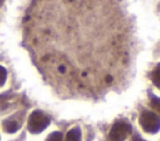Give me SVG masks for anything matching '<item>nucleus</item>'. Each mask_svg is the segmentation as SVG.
Masks as SVG:
<instances>
[{"label": "nucleus", "instance_id": "f257e3e1", "mask_svg": "<svg viewBox=\"0 0 160 141\" xmlns=\"http://www.w3.org/2000/svg\"><path fill=\"white\" fill-rule=\"evenodd\" d=\"M22 46L61 99L99 101L125 90L140 41L125 0H31Z\"/></svg>", "mask_w": 160, "mask_h": 141}, {"label": "nucleus", "instance_id": "f03ea898", "mask_svg": "<svg viewBox=\"0 0 160 141\" xmlns=\"http://www.w3.org/2000/svg\"><path fill=\"white\" fill-rule=\"evenodd\" d=\"M132 130L131 122L125 117H120L111 125L108 134V141H125L132 134Z\"/></svg>", "mask_w": 160, "mask_h": 141}, {"label": "nucleus", "instance_id": "7ed1b4c3", "mask_svg": "<svg viewBox=\"0 0 160 141\" xmlns=\"http://www.w3.org/2000/svg\"><path fill=\"white\" fill-rule=\"evenodd\" d=\"M51 122V117L44 112L42 110H34L30 115H29V119H28V125H26V129L30 134H34V135H39L41 134L45 129L49 127Z\"/></svg>", "mask_w": 160, "mask_h": 141}, {"label": "nucleus", "instance_id": "20e7f679", "mask_svg": "<svg viewBox=\"0 0 160 141\" xmlns=\"http://www.w3.org/2000/svg\"><path fill=\"white\" fill-rule=\"evenodd\" d=\"M139 124L146 134L154 135L160 131V117L151 110H148V109L140 110Z\"/></svg>", "mask_w": 160, "mask_h": 141}, {"label": "nucleus", "instance_id": "39448f33", "mask_svg": "<svg viewBox=\"0 0 160 141\" xmlns=\"http://www.w3.org/2000/svg\"><path fill=\"white\" fill-rule=\"evenodd\" d=\"M25 115H26V109H22L20 111L12 114L8 119L2 120L1 127H2L4 132H6V134H15L16 131H19L21 129L22 124H24Z\"/></svg>", "mask_w": 160, "mask_h": 141}, {"label": "nucleus", "instance_id": "423d86ee", "mask_svg": "<svg viewBox=\"0 0 160 141\" xmlns=\"http://www.w3.org/2000/svg\"><path fill=\"white\" fill-rule=\"evenodd\" d=\"M148 97H149V106L151 111H154L160 117V97L152 94L151 90H148Z\"/></svg>", "mask_w": 160, "mask_h": 141}, {"label": "nucleus", "instance_id": "0eeeda50", "mask_svg": "<svg viewBox=\"0 0 160 141\" xmlns=\"http://www.w3.org/2000/svg\"><path fill=\"white\" fill-rule=\"evenodd\" d=\"M148 77L152 82V85L160 90V62H158L151 69V71L148 74Z\"/></svg>", "mask_w": 160, "mask_h": 141}, {"label": "nucleus", "instance_id": "6e6552de", "mask_svg": "<svg viewBox=\"0 0 160 141\" xmlns=\"http://www.w3.org/2000/svg\"><path fill=\"white\" fill-rule=\"evenodd\" d=\"M64 141H81V129L80 126L71 127L64 136Z\"/></svg>", "mask_w": 160, "mask_h": 141}, {"label": "nucleus", "instance_id": "1a4fd4ad", "mask_svg": "<svg viewBox=\"0 0 160 141\" xmlns=\"http://www.w3.org/2000/svg\"><path fill=\"white\" fill-rule=\"evenodd\" d=\"M45 141H64V134L61 131H52L46 136Z\"/></svg>", "mask_w": 160, "mask_h": 141}, {"label": "nucleus", "instance_id": "9d476101", "mask_svg": "<svg viewBox=\"0 0 160 141\" xmlns=\"http://www.w3.org/2000/svg\"><path fill=\"white\" fill-rule=\"evenodd\" d=\"M6 79H8V70L0 65V87H2L5 85Z\"/></svg>", "mask_w": 160, "mask_h": 141}, {"label": "nucleus", "instance_id": "9b49d317", "mask_svg": "<svg viewBox=\"0 0 160 141\" xmlns=\"http://www.w3.org/2000/svg\"><path fill=\"white\" fill-rule=\"evenodd\" d=\"M130 141H146V140H144V139L141 137V135L139 134V131H138V130H132V134H131V139H130Z\"/></svg>", "mask_w": 160, "mask_h": 141}, {"label": "nucleus", "instance_id": "f8f14e48", "mask_svg": "<svg viewBox=\"0 0 160 141\" xmlns=\"http://www.w3.org/2000/svg\"><path fill=\"white\" fill-rule=\"evenodd\" d=\"M24 139H25V132H22V134H21V135L15 140V141H24Z\"/></svg>", "mask_w": 160, "mask_h": 141}, {"label": "nucleus", "instance_id": "ddd939ff", "mask_svg": "<svg viewBox=\"0 0 160 141\" xmlns=\"http://www.w3.org/2000/svg\"><path fill=\"white\" fill-rule=\"evenodd\" d=\"M4 2H5V0H0V7L4 5Z\"/></svg>", "mask_w": 160, "mask_h": 141}]
</instances>
